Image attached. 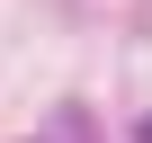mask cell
I'll list each match as a JSON object with an SVG mask.
<instances>
[{
  "instance_id": "obj_1",
  "label": "cell",
  "mask_w": 152,
  "mask_h": 143,
  "mask_svg": "<svg viewBox=\"0 0 152 143\" xmlns=\"http://www.w3.org/2000/svg\"><path fill=\"white\" fill-rule=\"evenodd\" d=\"M134 143H152V116H134Z\"/></svg>"
}]
</instances>
